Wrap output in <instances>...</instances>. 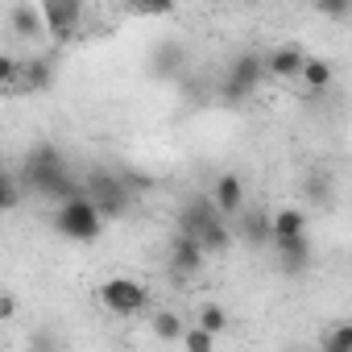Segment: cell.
Returning a JSON list of instances; mask_svg holds the SVG:
<instances>
[{"label":"cell","mask_w":352,"mask_h":352,"mask_svg":"<svg viewBox=\"0 0 352 352\" xmlns=\"http://www.w3.org/2000/svg\"><path fill=\"white\" fill-rule=\"evenodd\" d=\"M21 187L25 191H38V195H50V199H67V195H79L83 183L67 170L58 145H34L21 162Z\"/></svg>","instance_id":"obj_1"},{"label":"cell","mask_w":352,"mask_h":352,"mask_svg":"<svg viewBox=\"0 0 352 352\" xmlns=\"http://www.w3.org/2000/svg\"><path fill=\"white\" fill-rule=\"evenodd\" d=\"M54 228L67 236V241H79V245H87V241H96L100 232H104V216L96 212V204L79 191V195H67V199H58V212H54Z\"/></svg>","instance_id":"obj_2"},{"label":"cell","mask_w":352,"mask_h":352,"mask_svg":"<svg viewBox=\"0 0 352 352\" xmlns=\"http://www.w3.org/2000/svg\"><path fill=\"white\" fill-rule=\"evenodd\" d=\"M79 183H83V195L96 204V212L104 216V224L124 216V208H129V191H124V183L116 179V174L96 170V174H87V179H79Z\"/></svg>","instance_id":"obj_3"},{"label":"cell","mask_w":352,"mask_h":352,"mask_svg":"<svg viewBox=\"0 0 352 352\" xmlns=\"http://www.w3.org/2000/svg\"><path fill=\"white\" fill-rule=\"evenodd\" d=\"M261 79H265V58H261V54H241V58L232 63L224 87H220V100H224L228 108H236V104H245V100L261 87Z\"/></svg>","instance_id":"obj_4"},{"label":"cell","mask_w":352,"mask_h":352,"mask_svg":"<svg viewBox=\"0 0 352 352\" xmlns=\"http://www.w3.org/2000/svg\"><path fill=\"white\" fill-rule=\"evenodd\" d=\"M100 302H104L112 315L129 319V315H141V311L149 307V290H145L137 278H108V282L100 286Z\"/></svg>","instance_id":"obj_5"},{"label":"cell","mask_w":352,"mask_h":352,"mask_svg":"<svg viewBox=\"0 0 352 352\" xmlns=\"http://www.w3.org/2000/svg\"><path fill=\"white\" fill-rule=\"evenodd\" d=\"M204 261H208V253H204V245L195 236H187V232L174 236V245H170V274L179 278V282L183 278H195L204 270Z\"/></svg>","instance_id":"obj_6"},{"label":"cell","mask_w":352,"mask_h":352,"mask_svg":"<svg viewBox=\"0 0 352 352\" xmlns=\"http://www.w3.org/2000/svg\"><path fill=\"white\" fill-rule=\"evenodd\" d=\"M50 87H54V58H50V54L21 58L13 91H50Z\"/></svg>","instance_id":"obj_7"},{"label":"cell","mask_w":352,"mask_h":352,"mask_svg":"<svg viewBox=\"0 0 352 352\" xmlns=\"http://www.w3.org/2000/svg\"><path fill=\"white\" fill-rule=\"evenodd\" d=\"M149 71H153V79H179L187 71V46L174 42V38L157 42L153 46V58H149Z\"/></svg>","instance_id":"obj_8"},{"label":"cell","mask_w":352,"mask_h":352,"mask_svg":"<svg viewBox=\"0 0 352 352\" xmlns=\"http://www.w3.org/2000/svg\"><path fill=\"white\" fill-rule=\"evenodd\" d=\"M274 249H278V270L286 278H298L311 265V241H307V232L286 236V241H274Z\"/></svg>","instance_id":"obj_9"},{"label":"cell","mask_w":352,"mask_h":352,"mask_svg":"<svg viewBox=\"0 0 352 352\" xmlns=\"http://www.w3.org/2000/svg\"><path fill=\"white\" fill-rule=\"evenodd\" d=\"M212 204H216L220 216L245 212V183H241V174H220L216 187H212Z\"/></svg>","instance_id":"obj_10"},{"label":"cell","mask_w":352,"mask_h":352,"mask_svg":"<svg viewBox=\"0 0 352 352\" xmlns=\"http://www.w3.org/2000/svg\"><path fill=\"white\" fill-rule=\"evenodd\" d=\"M261 58H265V75H274V79H298V67H302L307 54L298 46H278V50H270Z\"/></svg>","instance_id":"obj_11"},{"label":"cell","mask_w":352,"mask_h":352,"mask_svg":"<svg viewBox=\"0 0 352 352\" xmlns=\"http://www.w3.org/2000/svg\"><path fill=\"white\" fill-rule=\"evenodd\" d=\"M331 79H336V71H331L327 58H315V54L302 58V67H298V83H302L311 96H323V91L331 87Z\"/></svg>","instance_id":"obj_12"},{"label":"cell","mask_w":352,"mask_h":352,"mask_svg":"<svg viewBox=\"0 0 352 352\" xmlns=\"http://www.w3.org/2000/svg\"><path fill=\"white\" fill-rule=\"evenodd\" d=\"M9 25H13V34H17V38H25V42H34V38H42V34H46V17H42V9H38V5H13Z\"/></svg>","instance_id":"obj_13"},{"label":"cell","mask_w":352,"mask_h":352,"mask_svg":"<svg viewBox=\"0 0 352 352\" xmlns=\"http://www.w3.org/2000/svg\"><path fill=\"white\" fill-rule=\"evenodd\" d=\"M195 241L204 245V253H208V257H212V253H228V249H232V232H228L224 216L204 220V224H199V232H195Z\"/></svg>","instance_id":"obj_14"},{"label":"cell","mask_w":352,"mask_h":352,"mask_svg":"<svg viewBox=\"0 0 352 352\" xmlns=\"http://www.w3.org/2000/svg\"><path fill=\"white\" fill-rule=\"evenodd\" d=\"M298 232H307V212L282 208V212L270 216V245H274V241H286V236H298Z\"/></svg>","instance_id":"obj_15"},{"label":"cell","mask_w":352,"mask_h":352,"mask_svg":"<svg viewBox=\"0 0 352 352\" xmlns=\"http://www.w3.org/2000/svg\"><path fill=\"white\" fill-rule=\"evenodd\" d=\"M212 216H220L212 199H191V204L179 212V232L195 236V232H199V224H204V220H212Z\"/></svg>","instance_id":"obj_16"},{"label":"cell","mask_w":352,"mask_h":352,"mask_svg":"<svg viewBox=\"0 0 352 352\" xmlns=\"http://www.w3.org/2000/svg\"><path fill=\"white\" fill-rule=\"evenodd\" d=\"M21 199H25L21 179H17V174H9V170H0V212H17Z\"/></svg>","instance_id":"obj_17"},{"label":"cell","mask_w":352,"mask_h":352,"mask_svg":"<svg viewBox=\"0 0 352 352\" xmlns=\"http://www.w3.org/2000/svg\"><path fill=\"white\" fill-rule=\"evenodd\" d=\"M241 232H245L249 245H270V216L265 212H245Z\"/></svg>","instance_id":"obj_18"},{"label":"cell","mask_w":352,"mask_h":352,"mask_svg":"<svg viewBox=\"0 0 352 352\" xmlns=\"http://www.w3.org/2000/svg\"><path fill=\"white\" fill-rule=\"evenodd\" d=\"M183 327H187V319L174 315V311H157V315H153V336H157V340H179Z\"/></svg>","instance_id":"obj_19"},{"label":"cell","mask_w":352,"mask_h":352,"mask_svg":"<svg viewBox=\"0 0 352 352\" xmlns=\"http://www.w3.org/2000/svg\"><path fill=\"white\" fill-rule=\"evenodd\" d=\"M179 340H183V344H187V348H191V352H212V348H216V340H220V336H212V331H208V327H199V323H187V327H183V336H179Z\"/></svg>","instance_id":"obj_20"},{"label":"cell","mask_w":352,"mask_h":352,"mask_svg":"<svg viewBox=\"0 0 352 352\" xmlns=\"http://www.w3.org/2000/svg\"><path fill=\"white\" fill-rule=\"evenodd\" d=\"M195 323H199V327H208L212 336H220V331L228 327V311H224V307H216V302H208V307L195 315Z\"/></svg>","instance_id":"obj_21"},{"label":"cell","mask_w":352,"mask_h":352,"mask_svg":"<svg viewBox=\"0 0 352 352\" xmlns=\"http://www.w3.org/2000/svg\"><path fill=\"white\" fill-rule=\"evenodd\" d=\"M315 5H319V13L331 17V21H344V17L352 13V0H315Z\"/></svg>","instance_id":"obj_22"},{"label":"cell","mask_w":352,"mask_h":352,"mask_svg":"<svg viewBox=\"0 0 352 352\" xmlns=\"http://www.w3.org/2000/svg\"><path fill=\"white\" fill-rule=\"evenodd\" d=\"M17 67H21V58L0 54V87H13V83H17Z\"/></svg>","instance_id":"obj_23"},{"label":"cell","mask_w":352,"mask_h":352,"mask_svg":"<svg viewBox=\"0 0 352 352\" xmlns=\"http://www.w3.org/2000/svg\"><path fill=\"white\" fill-rule=\"evenodd\" d=\"M348 344H352V327H348V323H344V327H336V331L323 340V348H327V352H340V348H348Z\"/></svg>","instance_id":"obj_24"},{"label":"cell","mask_w":352,"mask_h":352,"mask_svg":"<svg viewBox=\"0 0 352 352\" xmlns=\"http://www.w3.org/2000/svg\"><path fill=\"white\" fill-rule=\"evenodd\" d=\"M129 5H133L137 13H170L174 0H129Z\"/></svg>","instance_id":"obj_25"},{"label":"cell","mask_w":352,"mask_h":352,"mask_svg":"<svg viewBox=\"0 0 352 352\" xmlns=\"http://www.w3.org/2000/svg\"><path fill=\"white\" fill-rule=\"evenodd\" d=\"M307 195L315 199V204H331V187H327V179H311V187H307Z\"/></svg>","instance_id":"obj_26"},{"label":"cell","mask_w":352,"mask_h":352,"mask_svg":"<svg viewBox=\"0 0 352 352\" xmlns=\"http://www.w3.org/2000/svg\"><path fill=\"white\" fill-rule=\"evenodd\" d=\"M13 315H17V298L0 290V319H13Z\"/></svg>","instance_id":"obj_27"},{"label":"cell","mask_w":352,"mask_h":352,"mask_svg":"<svg viewBox=\"0 0 352 352\" xmlns=\"http://www.w3.org/2000/svg\"><path fill=\"white\" fill-rule=\"evenodd\" d=\"M0 166H5V149H0Z\"/></svg>","instance_id":"obj_28"},{"label":"cell","mask_w":352,"mask_h":352,"mask_svg":"<svg viewBox=\"0 0 352 352\" xmlns=\"http://www.w3.org/2000/svg\"><path fill=\"white\" fill-rule=\"evenodd\" d=\"M241 5H253V0H241Z\"/></svg>","instance_id":"obj_29"}]
</instances>
